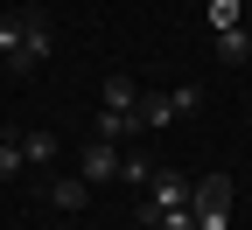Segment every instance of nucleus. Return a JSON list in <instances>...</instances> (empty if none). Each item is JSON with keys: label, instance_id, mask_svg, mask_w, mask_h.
I'll use <instances>...</instances> for the list:
<instances>
[{"label": "nucleus", "instance_id": "f257e3e1", "mask_svg": "<svg viewBox=\"0 0 252 230\" xmlns=\"http://www.w3.org/2000/svg\"><path fill=\"white\" fill-rule=\"evenodd\" d=\"M49 42H56V21H49V7H35V0H21L14 14H0V56H7V70H14V77L42 70Z\"/></svg>", "mask_w": 252, "mask_h": 230}, {"label": "nucleus", "instance_id": "f03ea898", "mask_svg": "<svg viewBox=\"0 0 252 230\" xmlns=\"http://www.w3.org/2000/svg\"><path fill=\"white\" fill-rule=\"evenodd\" d=\"M189 209H196V230H231V175H203L189 188Z\"/></svg>", "mask_w": 252, "mask_h": 230}, {"label": "nucleus", "instance_id": "7ed1b4c3", "mask_svg": "<svg viewBox=\"0 0 252 230\" xmlns=\"http://www.w3.org/2000/svg\"><path fill=\"white\" fill-rule=\"evenodd\" d=\"M189 188H196V181H182L175 168H154V181H147V209H140V223H154V216H168V209H189Z\"/></svg>", "mask_w": 252, "mask_h": 230}, {"label": "nucleus", "instance_id": "20e7f679", "mask_svg": "<svg viewBox=\"0 0 252 230\" xmlns=\"http://www.w3.org/2000/svg\"><path fill=\"white\" fill-rule=\"evenodd\" d=\"M77 175H84V181H119V175H126V147H112V140H84Z\"/></svg>", "mask_w": 252, "mask_h": 230}, {"label": "nucleus", "instance_id": "39448f33", "mask_svg": "<svg viewBox=\"0 0 252 230\" xmlns=\"http://www.w3.org/2000/svg\"><path fill=\"white\" fill-rule=\"evenodd\" d=\"M91 140L133 147V140H140V112H98V119H91Z\"/></svg>", "mask_w": 252, "mask_h": 230}, {"label": "nucleus", "instance_id": "423d86ee", "mask_svg": "<svg viewBox=\"0 0 252 230\" xmlns=\"http://www.w3.org/2000/svg\"><path fill=\"white\" fill-rule=\"evenodd\" d=\"M49 203H56V209H70V216H77V209L91 203V181H84V175H56V181H49Z\"/></svg>", "mask_w": 252, "mask_h": 230}, {"label": "nucleus", "instance_id": "0eeeda50", "mask_svg": "<svg viewBox=\"0 0 252 230\" xmlns=\"http://www.w3.org/2000/svg\"><path fill=\"white\" fill-rule=\"evenodd\" d=\"M56 153H63V140L49 133V126H35V133H21V160H28V168H49Z\"/></svg>", "mask_w": 252, "mask_h": 230}, {"label": "nucleus", "instance_id": "6e6552de", "mask_svg": "<svg viewBox=\"0 0 252 230\" xmlns=\"http://www.w3.org/2000/svg\"><path fill=\"white\" fill-rule=\"evenodd\" d=\"M105 112H140V84L133 77H105Z\"/></svg>", "mask_w": 252, "mask_h": 230}, {"label": "nucleus", "instance_id": "1a4fd4ad", "mask_svg": "<svg viewBox=\"0 0 252 230\" xmlns=\"http://www.w3.org/2000/svg\"><path fill=\"white\" fill-rule=\"evenodd\" d=\"M140 126H175V105H168V91H140Z\"/></svg>", "mask_w": 252, "mask_h": 230}, {"label": "nucleus", "instance_id": "9d476101", "mask_svg": "<svg viewBox=\"0 0 252 230\" xmlns=\"http://www.w3.org/2000/svg\"><path fill=\"white\" fill-rule=\"evenodd\" d=\"M217 56H224V63H245L252 56V35H245V28H217Z\"/></svg>", "mask_w": 252, "mask_h": 230}, {"label": "nucleus", "instance_id": "9b49d317", "mask_svg": "<svg viewBox=\"0 0 252 230\" xmlns=\"http://www.w3.org/2000/svg\"><path fill=\"white\" fill-rule=\"evenodd\" d=\"M154 168H161V160H154V153H140V147H126V175H119V181H154Z\"/></svg>", "mask_w": 252, "mask_h": 230}, {"label": "nucleus", "instance_id": "f8f14e48", "mask_svg": "<svg viewBox=\"0 0 252 230\" xmlns=\"http://www.w3.org/2000/svg\"><path fill=\"white\" fill-rule=\"evenodd\" d=\"M238 7H245V0H203V14H210V28H238Z\"/></svg>", "mask_w": 252, "mask_h": 230}, {"label": "nucleus", "instance_id": "ddd939ff", "mask_svg": "<svg viewBox=\"0 0 252 230\" xmlns=\"http://www.w3.org/2000/svg\"><path fill=\"white\" fill-rule=\"evenodd\" d=\"M168 105H175V119H189V112L203 105V84H175V91H168Z\"/></svg>", "mask_w": 252, "mask_h": 230}, {"label": "nucleus", "instance_id": "4468645a", "mask_svg": "<svg viewBox=\"0 0 252 230\" xmlns=\"http://www.w3.org/2000/svg\"><path fill=\"white\" fill-rule=\"evenodd\" d=\"M28 168V160H21V140H0V181H14Z\"/></svg>", "mask_w": 252, "mask_h": 230}, {"label": "nucleus", "instance_id": "2eb2a0df", "mask_svg": "<svg viewBox=\"0 0 252 230\" xmlns=\"http://www.w3.org/2000/svg\"><path fill=\"white\" fill-rule=\"evenodd\" d=\"M154 230H196V209H168V216H154Z\"/></svg>", "mask_w": 252, "mask_h": 230}]
</instances>
